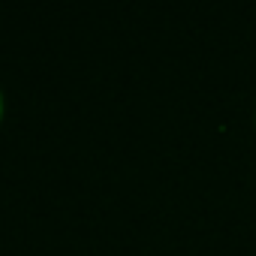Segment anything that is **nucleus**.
<instances>
[{
  "mask_svg": "<svg viewBox=\"0 0 256 256\" xmlns=\"http://www.w3.org/2000/svg\"><path fill=\"white\" fill-rule=\"evenodd\" d=\"M0 114H4V94H0Z\"/></svg>",
  "mask_w": 256,
  "mask_h": 256,
  "instance_id": "nucleus-1",
  "label": "nucleus"
}]
</instances>
